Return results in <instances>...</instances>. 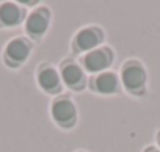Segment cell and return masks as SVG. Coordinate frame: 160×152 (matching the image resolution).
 <instances>
[{"instance_id": "10", "label": "cell", "mask_w": 160, "mask_h": 152, "mask_svg": "<svg viewBox=\"0 0 160 152\" xmlns=\"http://www.w3.org/2000/svg\"><path fill=\"white\" fill-rule=\"evenodd\" d=\"M27 8L25 3L5 0L0 2V30H11L19 25H24L27 19Z\"/></svg>"}, {"instance_id": "5", "label": "cell", "mask_w": 160, "mask_h": 152, "mask_svg": "<svg viewBox=\"0 0 160 152\" xmlns=\"http://www.w3.org/2000/svg\"><path fill=\"white\" fill-rule=\"evenodd\" d=\"M52 10L47 5H38L32 11H28L27 19L24 22V32L28 39L33 42H39L49 32L52 25Z\"/></svg>"}, {"instance_id": "12", "label": "cell", "mask_w": 160, "mask_h": 152, "mask_svg": "<svg viewBox=\"0 0 160 152\" xmlns=\"http://www.w3.org/2000/svg\"><path fill=\"white\" fill-rule=\"evenodd\" d=\"M155 144H157V147L160 149V129H158L157 133H155Z\"/></svg>"}, {"instance_id": "2", "label": "cell", "mask_w": 160, "mask_h": 152, "mask_svg": "<svg viewBox=\"0 0 160 152\" xmlns=\"http://www.w3.org/2000/svg\"><path fill=\"white\" fill-rule=\"evenodd\" d=\"M50 118L53 121V124L63 130H72L75 129L77 122H78V108L75 101L63 93L60 96H55L50 102V108H49Z\"/></svg>"}, {"instance_id": "13", "label": "cell", "mask_w": 160, "mask_h": 152, "mask_svg": "<svg viewBox=\"0 0 160 152\" xmlns=\"http://www.w3.org/2000/svg\"><path fill=\"white\" fill-rule=\"evenodd\" d=\"M75 152H87V150H83V149H78V150H75Z\"/></svg>"}, {"instance_id": "8", "label": "cell", "mask_w": 160, "mask_h": 152, "mask_svg": "<svg viewBox=\"0 0 160 152\" xmlns=\"http://www.w3.org/2000/svg\"><path fill=\"white\" fill-rule=\"evenodd\" d=\"M35 80L39 86V90L49 96H60L63 94V82H61V77H60V72H58V67H55L52 63H41L38 67H36V72H35Z\"/></svg>"}, {"instance_id": "6", "label": "cell", "mask_w": 160, "mask_h": 152, "mask_svg": "<svg viewBox=\"0 0 160 152\" xmlns=\"http://www.w3.org/2000/svg\"><path fill=\"white\" fill-rule=\"evenodd\" d=\"M58 72H60V77H61L64 88L74 93H80L85 88H88V75L85 69L82 67V64L78 63V60L63 58L58 66Z\"/></svg>"}, {"instance_id": "1", "label": "cell", "mask_w": 160, "mask_h": 152, "mask_svg": "<svg viewBox=\"0 0 160 152\" xmlns=\"http://www.w3.org/2000/svg\"><path fill=\"white\" fill-rule=\"evenodd\" d=\"M119 80L122 90L133 97H144L148 94V69L138 58H129L121 64Z\"/></svg>"}, {"instance_id": "11", "label": "cell", "mask_w": 160, "mask_h": 152, "mask_svg": "<svg viewBox=\"0 0 160 152\" xmlns=\"http://www.w3.org/2000/svg\"><path fill=\"white\" fill-rule=\"evenodd\" d=\"M141 152H160V149L157 147V144H148V146H144V149Z\"/></svg>"}, {"instance_id": "3", "label": "cell", "mask_w": 160, "mask_h": 152, "mask_svg": "<svg viewBox=\"0 0 160 152\" xmlns=\"http://www.w3.org/2000/svg\"><path fill=\"white\" fill-rule=\"evenodd\" d=\"M33 50H35V42L32 39H28L27 36H14L3 47L2 52L3 64L13 71L19 69L28 61Z\"/></svg>"}, {"instance_id": "9", "label": "cell", "mask_w": 160, "mask_h": 152, "mask_svg": "<svg viewBox=\"0 0 160 152\" xmlns=\"http://www.w3.org/2000/svg\"><path fill=\"white\" fill-rule=\"evenodd\" d=\"M88 88L101 96H115L118 94L122 86L119 80V72L115 71H104L99 74L91 75V79H88Z\"/></svg>"}, {"instance_id": "4", "label": "cell", "mask_w": 160, "mask_h": 152, "mask_svg": "<svg viewBox=\"0 0 160 152\" xmlns=\"http://www.w3.org/2000/svg\"><path fill=\"white\" fill-rule=\"evenodd\" d=\"M105 42V30L101 25H85L78 28L71 38V52L74 55H85Z\"/></svg>"}, {"instance_id": "7", "label": "cell", "mask_w": 160, "mask_h": 152, "mask_svg": "<svg viewBox=\"0 0 160 152\" xmlns=\"http://www.w3.org/2000/svg\"><path fill=\"white\" fill-rule=\"evenodd\" d=\"M115 50L112 46H101L85 55L80 56L78 63L82 64V67L85 69L87 74H99L104 71H110V67L115 63Z\"/></svg>"}]
</instances>
